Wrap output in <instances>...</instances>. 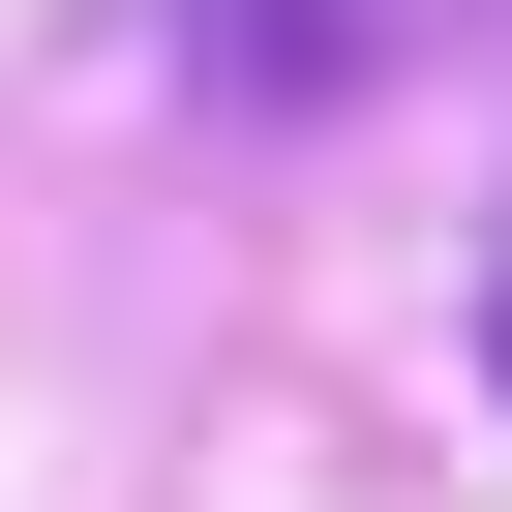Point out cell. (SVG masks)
Wrapping results in <instances>:
<instances>
[{
  "mask_svg": "<svg viewBox=\"0 0 512 512\" xmlns=\"http://www.w3.org/2000/svg\"><path fill=\"white\" fill-rule=\"evenodd\" d=\"M482 362H512V302H482Z\"/></svg>",
  "mask_w": 512,
  "mask_h": 512,
  "instance_id": "obj_1",
  "label": "cell"
}]
</instances>
